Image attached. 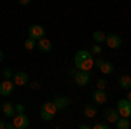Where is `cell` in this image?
<instances>
[{
    "label": "cell",
    "instance_id": "6da1fadb",
    "mask_svg": "<svg viewBox=\"0 0 131 129\" xmlns=\"http://www.w3.org/2000/svg\"><path fill=\"white\" fill-rule=\"evenodd\" d=\"M73 65L77 70H86V72H91L94 68V58L89 51L81 49L75 52V58H73Z\"/></svg>",
    "mask_w": 131,
    "mask_h": 129
},
{
    "label": "cell",
    "instance_id": "7a4b0ae2",
    "mask_svg": "<svg viewBox=\"0 0 131 129\" xmlns=\"http://www.w3.org/2000/svg\"><path fill=\"white\" fill-rule=\"evenodd\" d=\"M68 75H70L72 79H73V82H75L77 86H81V87H86L91 82V72H86V70L72 68L70 72H68Z\"/></svg>",
    "mask_w": 131,
    "mask_h": 129
},
{
    "label": "cell",
    "instance_id": "3957f363",
    "mask_svg": "<svg viewBox=\"0 0 131 129\" xmlns=\"http://www.w3.org/2000/svg\"><path fill=\"white\" fill-rule=\"evenodd\" d=\"M56 112H58L56 105H54L52 101H46V103L42 105V108H40V117H42V120H46V122L52 120V119H54V115H56Z\"/></svg>",
    "mask_w": 131,
    "mask_h": 129
},
{
    "label": "cell",
    "instance_id": "277c9868",
    "mask_svg": "<svg viewBox=\"0 0 131 129\" xmlns=\"http://www.w3.org/2000/svg\"><path fill=\"white\" fill-rule=\"evenodd\" d=\"M115 108H117V112H119L121 117H128V119L131 117V101L128 98L126 99H119L117 105H115Z\"/></svg>",
    "mask_w": 131,
    "mask_h": 129
},
{
    "label": "cell",
    "instance_id": "5b68a950",
    "mask_svg": "<svg viewBox=\"0 0 131 129\" xmlns=\"http://www.w3.org/2000/svg\"><path fill=\"white\" fill-rule=\"evenodd\" d=\"M12 124H14V129H26L28 126H30L28 115H25V112L16 113V115L12 117Z\"/></svg>",
    "mask_w": 131,
    "mask_h": 129
},
{
    "label": "cell",
    "instance_id": "8992f818",
    "mask_svg": "<svg viewBox=\"0 0 131 129\" xmlns=\"http://www.w3.org/2000/svg\"><path fill=\"white\" fill-rule=\"evenodd\" d=\"M94 66H98L103 75H110L112 72H114V65H112V61H105V60H94Z\"/></svg>",
    "mask_w": 131,
    "mask_h": 129
},
{
    "label": "cell",
    "instance_id": "52a82bcc",
    "mask_svg": "<svg viewBox=\"0 0 131 129\" xmlns=\"http://www.w3.org/2000/svg\"><path fill=\"white\" fill-rule=\"evenodd\" d=\"M14 92V82L10 79H4L0 82V96H10Z\"/></svg>",
    "mask_w": 131,
    "mask_h": 129
},
{
    "label": "cell",
    "instance_id": "ba28073f",
    "mask_svg": "<svg viewBox=\"0 0 131 129\" xmlns=\"http://www.w3.org/2000/svg\"><path fill=\"white\" fill-rule=\"evenodd\" d=\"M105 44H107L110 49H119V47L122 45V39L117 35V33H110V35L105 37Z\"/></svg>",
    "mask_w": 131,
    "mask_h": 129
},
{
    "label": "cell",
    "instance_id": "9c48e42d",
    "mask_svg": "<svg viewBox=\"0 0 131 129\" xmlns=\"http://www.w3.org/2000/svg\"><path fill=\"white\" fill-rule=\"evenodd\" d=\"M28 37H31L35 40L42 39V37H46V28L42 25H31L30 30H28Z\"/></svg>",
    "mask_w": 131,
    "mask_h": 129
},
{
    "label": "cell",
    "instance_id": "30bf717a",
    "mask_svg": "<svg viewBox=\"0 0 131 129\" xmlns=\"http://www.w3.org/2000/svg\"><path fill=\"white\" fill-rule=\"evenodd\" d=\"M12 77H14V86H26V84L30 82L28 73H26V72H23V70H21V72H16Z\"/></svg>",
    "mask_w": 131,
    "mask_h": 129
},
{
    "label": "cell",
    "instance_id": "8fae6325",
    "mask_svg": "<svg viewBox=\"0 0 131 129\" xmlns=\"http://www.w3.org/2000/svg\"><path fill=\"white\" fill-rule=\"evenodd\" d=\"M37 49L40 51V52H51L52 51V42H51L49 39H46V37H42V39L37 40Z\"/></svg>",
    "mask_w": 131,
    "mask_h": 129
},
{
    "label": "cell",
    "instance_id": "7c38bea8",
    "mask_svg": "<svg viewBox=\"0 0 131 129\" xmlns=\"http://www.w3.org/2000/svg\"><path fill=\"white\" fill-rule=\"evenodd\" d=\"M107 99H108V94H107V91L105 89H98L93 92V101L94 103H98V105H103V103H107Z\"/></svg>",
    "mask_w": 131,
    "mask_h": 129
},
{
    "label": "cell",
    "instance_id": "4fadbf2b",
    "mask_svg": "<svg viewBox=\"0 0 131 129\" xmlns=\"http://www.w3.org/2000/svg\"><path fill=\"white\" fill-rule=\"evenodd\" d=\"M119 117H121V115H119L117 108H107V110H105V119H107V122H108L110 126H112V124H115Z\"/></svg>",
    "mask_w": 131,
    "mask_h": 129
},
{
    "label": "cell",
    "instance_id": "5bb4252c",
    "mask_svg": "<svg viewBox=\"0 0 131 129\" xmlns=\"http://www.w3.org/2000/svg\"><path fill=\"white\" fill-rule=\"evenodd\" d=\"M52 103L56 105V108H58V110H65V108L70 107V98H67V96H58V98H54Z\"/></svg>",
    "mask_w": 131,
    "mask_h": 129
},
{
    "label": "cell",
    "instance_id": "9a60e30c",
    "mask_svg": "<svg viewBox=\"0 0 131 129\" xmlns=\"http://www.w3.org/2000/svg\"><path fill=\"white\" fill-rule=\"evenodd\" d=\"M2 112H4V115H5V117H10V119L16 115V108H14V105L9 103V101L2 105Z\"/></svg>",
    "mask_w": 131,
    "mask_h": 129
},
{
    "label": "cell",
    "instance_id": "2e32d148",
    "mask_svg": "<svg viewBox=\"0 0 131 129\" xmlns=\"http://www.w3.org/2000/svg\"><path fill=\"white\" fill-rule=\"evenodd\" d=\"M96 113H98V110H96V107H94L93 103H89V105L84 107V117L93 119V117H96Z\"/></svg>",
    "mask_w": 131,
    "mask_h": 129
},
{
    "label": "cell",
    "instance_id": "e0dca14e",
    "mask_svg": "<svg viewBox=\"0 0 131 129\" xmlns=\"http://www.w3.org/2000/svg\"><path fill=\"white\" fill-rule=\"evenodd\" d=\"M119 87L121 89H131V77L129 75H121L119 77Z\"/></svg>",
    "mask_w": 131,
    "mask_h": 129
},
{
    "label": "cell",
    "instance_id": "ac0fdd59",
    "mask_svg": "<svg viewBox=\"0 0 131 129\" xmlns=\"http://www.w3.org/2000/svg\"><path fill=\"white\" fill-rule=\"evenodd\" d=\"M115 127L117 129H128L129 127V120H128V117H119L117 122H115Z\"/></svg>",
    "mask_w": 131,
    "mask_h": 129
},
{
    "label": "cell",
    "instance_id": "d6986e66",
    "mask_svg": "<svg viewBox=\"0 0 131 129\" xmlns=\"http://www.w3.org/2000/svg\"><path fill=\"white\" fill-rule=\"evenodd\" d=\"M105 33L103 31H100V30H96V31H93V40L96 42V44H101V42H105Z\"/></svg>",
    "mask_w": 131,
    "mask_h": 129
},
{
    "label": "cell",
    "instance_id": "ffe728a7",
    "mask_svg": "<svg viewBox=\"0 0 131 129\" xmlns=\"http://www.w3.org/2000/svg\"><path fill=\"white\" fill-rule=\"evenodd\" d=\"M25 47H26L28 51L35 49V47H37V40H35V39H31V37H28V39L25 40Z\"/></svg>",
    "mask_w": 131,
    "mask_h": 129
},
{
    "label": "cell",
    "instance_id": "44dd1931",
    "mask_svg": "<svg viewBox=\"0 0 131 129\" xmlns=\"http://www.w3.org/2000/svg\"><path fill=\"white\" fill-rule=\"evenodd\" d=\"M108 127H110L108 122H96V124H93V129H108Z\"/></svg>",
    "mask_w": 131,
    "mask_h": 129
},
{
    "label": "cell",
    "instance_id": "7402d4cb",
    "mask_svg": "<svg viewBox=\"0 0 131 129\" xmlns=\"http://www.w3.org/2000/svg\"><path fill=\"white\" fill-rule=\"evenodd\" d=\"M100 52H101V45L94 42V45H93V49H91V54H96V56H98Z\"/></svg>",
    "mask_w": 131,
    "mask_h": 129
},
{
    "label": "cell",
    "instance_id": "603a6c76",
    "mask_svg": "<svg viewBox=\"0 0 131 129\" xmlns=\"http://www.w3.org/2000/svg\"><path fill=\"white\" fill-rule=\"evenodd\" d=\"M96 87H98V89H105V87H107V80L105 79H98L96 80Z\"/></svg>",
    "mask_w": 131,
    "mask_h": 129
},
{
    "label": "cell",
    "instance_id": "cb8c5ba5",
    "mask_svg": "<svg viewBox=\"0 0 131 129\" xmlns=\"http://www.w3.org/2000/svg\"><path fill=\"white\" fill-rule=\"evenodd\" d=\"M2 75H4V79H10L14 73H12V70H10V68H5L4 72H2Z\"/></svg>",
    "mask_w": 131,
    "mask_h": 129
},
{
    "label": "cell",
    "instance_id": "d4e9b609",
    "mask_svg": "<svg viewBox=\"0 0 131 129\" xmlns=\"http://www.w3.org/2000/svg\"><path fill=\"white\" fill-rule=\"evenodd\" d=\"M14 108H16V113H21L25 112V105H14Z\"/></svg>",
    "mask_w": 131,
    "mask_h": 129
},
{
    "label": "cell",
    "instance_id": "484cf974",
    "mask_svg": "<svg viewBox=\"0 0 131 129\" xmlns=\"http://www.w3.org/2000/svg\"><path fill=\"white\" fill-rule=\"evenodd\" d=\"M31 0H19V5H30Z\"/></svg>",
    "mask_w": 131,
    "mask_h": 129
},
{
    "label": "cell",
    "instance_id": "4316f807",
    "mask_svg": "<svg viewBox=\"0 0 131 129\" xmlns=\"http://www.w3.org/2000/svg\"><path fill=\"white\" fill-rule=\"evenodd\" d=\"M5 129H14V124H12V122H7V124H5Z\"/></svg>",
    "mask_w": 131,
    "mask_h": 129
},
{
    "label": "cell",
    "instance_id": "83f0119b",
    "mask_svg": "<svg viewBox=\"0 0 131 129\" xmlns=\"http://www.w3.org/2000/svg\"><path fill=\"white\" fill-rule=\"evenodd\" d=\"M31 89H39V82H31Z\"/></svg>",
    "mask_w": 131,
    "mask_h": 129
},
{
    "label": "cell",
    "instance_id": "f1b7e54d",
    "mask_svg": "<svg viewBox=\"0 0 131 129\" xmlns=\"http://www.w3.org/2000/svg\"><path fill=\"white\" fill-rule=\"evenodd\" d=\"M79 129H89V126H88V124H81V126H79Z\"/></svg>",
    "mask_w": 131,
    "mask_h": 129
},
{
    "label": "cell",
    "instance_id": "f546056e",
    "mask_svg": "<svg viewBox=\"0 0 131 129\" xmlns=\"http://www.w3.org/2000/svg\"><path fill=\"white\" fill-rule=\"evenodd\" d=\"M0 129H5V122H4L2 119H0Z\"/></svg>",
    "mask_w": 131,
    "mask_h": 129
},
{
    "label": "cell",
    "instance_id": "4dcf8cb0",
    "mask_svg": "<svg viewBox=\"0 0 131 129\" xmlns=\"http://www.w3.org/2000/svg\"><path fill=\"white\" fill-rule=\"evenodd\" d=\"M128 99L131 101V89H128Z\"/></svg>",
    "mask_w": 131,
    "mask_h": 129
},
{
    "label": "cell",
    "instance_id": "1f68e13d",
    "mask_svg": "<svg viewBox=\"0 0 131 129\" xmlns=\"http://www.w3.org/2000/svg\"><path fill=\"white\" fill-rule=\"evenodd\" d=\"M4 60V52H2V51H0V61Z\"/></svg>",
    "mask_w": 131,
    "mask_h": 129
}]
</instances>
